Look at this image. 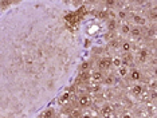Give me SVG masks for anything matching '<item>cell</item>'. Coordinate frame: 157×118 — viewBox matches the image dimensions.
Returning <instances> with one entry per match:
<instances>
[{
  "label": "cell",
  "instance_id": "16",
  "mask_svg": "<svg viewBox=\"0 0 157 118\" xmlns=\"http://www.w3.org/2000/svg\"><path fill=\"white\" fill-rule=\"evenodd\" d=\"M117 16H118V19L120 20H126V18L129 16V14H128L126 11H124V10H120L117 12Z\"/></svg>",
  "mask_w": 157,
  "mask_h": 118
},
{
  "label": "cell",
  "instance_id": "17",
  "mask_svg": "<svg viewBox=\"0 0 157 118\" xmlns=\"http://www.w3.org/2000/svg\"><path fill=\"white\" fill-rule=\"evenodd\" d=\"M112 66H114V67H120L122 66V63H121V58L120 57H115V58H112Z\"/></svg>",
  "mask_w": 157,
  "mask_h": 118
},
{
  "label": "cell",
  "instance_id": "23",
  "mask_svg": "<svg viewBox=\"0 0 157 118\" xmlns=\"http://www.w3.org/2000/svg\"><path fill=\"white\" fill-rule=\"evenodd\" d=\"M109 47H113V48H118V47H120V42H118L117 39L112 40V42L109 43Z\"/></svg>",
  "mask_w": 157,
  "mask_h": 118
},
{
  "label": "cell",
  "instance_id": "3",
  "mask_svg": "<svg viewBox=\"0 0 157 118\" xmlns=\"http://www.w3.org/2000/svg\"><path fill=\"white\" fill-rule=\"evenodd\" d=\"M103 77H105L103 71L98 70V69H97V70H93L92 73H90V79H92L94 83H102Z\"/></svg>",
  "mask_w": 157,
  "mask_h": 118
},
{
  "label": "cell",
  "instance_id": "20",
  "mask_svg": "<svg viewBox=\"0 0 157 118\" xmlns=\"http://www.w3.org/2000/svg\"><path fill=\"white\" fill-rule=\"evenodd\" d=\"M43 117H45V118H52V117H54V110H52V109L46 110L45 114H43Z\"/></svg>",
  "mask_w": 157,
  "mask_h": 118
},
{
  "label": "cell",
  "instance_id": "12",
  "mask_svg": "<svg viewBox=\"0 0 157 118\" xmlns=\"http://www.w3.org/2000/svg\"><path fill=\"white\" fill-rule=\"evenodd\" d=\"M132 62H133V58H132V55L128 52V54H124V57H121V63L122 66H128L129 67L132 64Z\"/></svg>",
  "mask_w": 157,
  "mask_h": 118
},
{
  "label": "cell",
  "instance_id": "1",
  "mask_svg": "<svg viewBox=\"0 0 157 118\" xmlns=\"http://www.w3.org/2000/svg\"><path fill=\"white\" fill-rule=\"evenodd\" d=\"M97 67H98V70H101V71L110 70V67H112V58L103 57L101 59H98V62H97Z\"/></svg>",
  "mask_w": 157,
  "mask_h": 118
},
{
  "label": "cell",
  "instance_id": "11",
  "mask_svg": "<svg viewBox=\"0 0 157 118\" xmlns=\"http://www.w3.org/2000/svg\"><path fill=\"white\" fill-rule=\"evenodd\" d=\"M121 50L124 54H128V52H130V50H132V44L128 40H122V42L120 43V47H118Z\"/></svg>",
  "mask_w": 157,
  "mask_h": 118
},
{
  "label": "cell",
  "instance_id": "2",
  "mask_svg": "<svg viewBox=\"0 0 157 118\" xmlns=\"http://www.w3.org/2000/svg\"><path fill=\"white\" fill-rule=\"evenodd\" d=\"M78 106H79L81 109H87L92 106V98L89 97L87 94H82L78 97Z\"/></svg>",
  "mask_w": 157,
  "mask_h": 118
},
{
  "label": "cell",
  "instance_id": "10",
  "mask_svg": "<svg viewBox=\"0 0 157 118\" xmlns=\"http://www.w3.org/2000/svg\"><path fill=\"white\" fill-rule=\"evenodd\" d=\"M137 58H139L140 62H146V61H148V58H149V51L146 48H141L139 51Z\"/></svg>",
  "mask_w": 157,
  "mask_h": 118
},
{
  "label": "cell",
  "instance_id": "5",
  "mask_svg": "<svg viewBox=\"0 0 157 118\" xmlns=\"http://www.w3.org/2000/svg\"><path fill=\"white\" fill-rule=\"evenodd\" d=\"M101 116L103 118H110L112 117V114L114 113V109H113L112 105H109V103H106V105H103V106L101 107Z\"/></svg>",
  "mask_w": 157,
  "mask_h": 118
},
{
  "label": "cell",
  "instance_id": "4",
  "mask_svg": "<svg viewBox=\"0 0 157 118\" xmlns=\"http://www.w3.org/2000/svg\"><path fill=\"white\" fill-rule=\"evenodd\" d=\"M129 79L132 80V82H134V83H137L139 80H141V78H142V73H141V70L139 69H132L129 71Z\"/></svg>",
  "mask_w": 157,
  "mask_h": 118
},
{
  "label": "cell",
  "instance_id": "18",
  "mask_svg": "<svg viewBox=\"0 0 157 118\" xmlns=\"http://www.w3.org/2000/svg\"><path fill=\"white\" fill-rule=\"evenodd\" d=\"M11 4H12V0H0V8L2 10H5Z\"/></svg>",
  "mask_w": 157,
  "mask_h": 118
},
{
  "label": "cell",
  "instance_id": "25",
  "mask_svg": "<svg viewBox=\"0 0 157 118\" xmlns=\"http://www.w3.org/2000/svg\"><path fill=\"white\" fill-rule=\"evenodd\" d=\"M105 5H106V7H109V8L114 7V5H115V0H105Z\"/></svg>",
  "mask_w": 157,
  "mask_h": 118
},
{
  "label": "cell",
  "instance_id": "19",
  "mask_svg": "<svg viewBox=\"0 0 157 118\" xmlns=\"http://www.w3.org/2000/svg\"><path fill=\"white\" fill-rule=\"evenodd\" d=\"M81 71H89V69H90V63H89V61H85V62H82L81 63Z\"/></svg>",
  "mask_w": 157,
  "mask_h": 118
},
{
  "label": "cell",
  "instance_id": "24",
  "mask_svg": "<svg viewBox=\"0 0 157 118\" xmlns=\"http://www.w3.org/2000/svg\"><path fill=\"white\" fill-rule=\"evenodd\" d=\"M81 116H82L81 110H73L71 111V118H81Z\"/></svg>",
  "mask_w": 157,
  "mask_h": 118
},
{
  "label": "cell",
  "instance_id": "7",
  "mask_svg": "<svg viewBox=\"0 0 157 118\" xmlns=\"http://www.w3.org/2000/svg\"><path fill=\"white\" fill-rule=\"evenodd\" d=\"M132 21L134 23V26H140V27L146 24V19L144 16H141V15H133L132 16Z\"/></svg>",
  "mask_w": 157,
  "mask_h": 118
},
{
  "label": "cell",
  "instance_id": "26",
  "mask_svg": "<svg viewBox=\"0 0 157 118\" xmlns=\"http://www.w3.org/2000/svg\"><path fill=\"white\" fill-rule=\"evenodd\" d=\"M81 118H93L92 114H87V113H82V116H81Z\"/></svg>",
  "mask_w": 157,
  "mask_h": 118
},
{
  "label": "cell",
  "instance_id": "22",
  "mask_svg": "<svg viewBox=\"0 0 157 118\" xmlns=\"http://www.w3.org/2000/svg\"><path fill=\"white\" fill-rule=\"evenodd\" d=\"M99 85H101V83H94L92 87H90V90H92L93 93H98L99 90H101V86H99Z\"/></svg>",
  "mask_w": 157,
  "mask_h": 118
},
{
  "label": "cell",
  "instance_id": "29",
  "mask_svg": "<svg viewBox=\"0 0 157 118\" xmlns=\"http://www.w3.org/2000/svg\"><path fill=\"white\" fill-rule=\"evenodd\" d=\"M126 2H130V0H126Z\"/></svg>",
  "mask_w": 157,
  "mask_h": 118
},
{
  "label": "cell",
  "instance_id": "9",
  "mask_svg": "<svg viewBox=\"0 0 157 118\" xmlns=\"http://www.w3.org/2000/svg\"><path fill=\"white\" fill-rule=\"evenodd\" d=\"M129 71H130V67H128V66H120L117 69L118 77H121V78H126L129 75Z\"/></svg>",
  "mask_w": 157,
  "mask_h": 118
},
{
  "label": "cell",
  "instance_id": "27",
  "mask_svg": "<svg viewBox=\"0 0 157 118\" xmlns=\"http://www.w3.org/2000/svg\"><path fill=\"white\" fill-rule=\"evenodd\" d=\"M121 118H133V117H132L129 113H124V114L121 116Z\"/></svg>",
  "mask_w": 157,
  "mask_h": 118
},
{
  "label": "cell",
  "instance_id": "21",
  "mask_svg": "<svg viewBox=\"0 0 157 118\" xmlns=\"http://www.w3.org/2000/svg\"><path fill=\"white\" fill-rule=\"evenodd\" d=\"M148 16H149L152 20H156V18H157V11H156V8H152V10L149 11V15H148Z\"/></svg>",
  "mask_w": 157,
  "mask_h": 118
},
{
  "label": "cell",
  "instance_id": "15",
  "mask_svg": "<svg viewBox=\"0 0 157 118\" xmlns=\"http://www.w3.org/2000/svg\"><path fill=\"white\" fill-rule=\"evenodd\" d=\"M117 27H118V23H117V20H115V19H112V20L108 21V28H109V31H114Z\"/></svg>",
  "mask_w": 157,
  "mask_h": 118
},
{
  "label": "cell",
  "instance_id": "13",
  "mask_svg": "<svg viewBox=\"0 0 157 118\" xmlns=\"http://www.w3.org/2000/svg\"><path fill=\"white\" fill-rule=\"evenodd\" d=\"M114 82H115L114 75H106V77H103V80H102V83H105L106 86H110Z\"/></svg>",
  "mask_w": 157,
  "mask_h": 118
},
{
  "label": "cell",
  "instance_id": "8",
  "mask_svg": "<svg viewBox=\"0 0 157 118\" xmlns=\"http://www.w3.org/2000/svg\"><path fill=\"white\" fill-rule=\"evenodd\" d=\"M130 91H132V94H133V95L140 97V95H142V93H144V86L140 85V83H134V85L132 86Z\"/></svg>",
  "mask_w": 157,
  "mask_h": 118
},
{
  "label": "cell",
  "instance_id": "28",
  "mask_svg": "<svg viewBox=\"0 0 157 118\" xmlns=\"http://www.w3.org/2000/svg\"><path fill=\"white\" fill-rule=\"evenodd\" d=\"M15 2H18V0H12V3H15Z\"/></svg>",
  "mask_w": 157,
  "mask_h": 118
},
{
  "label": "cell",
  "instance_id": "14",
  "mask_svg": "<svg viewBox=\"0 0 157 118\" xmlns=\"http://www.w3.org/2000/svg\"><path fill=\"white\" fill-rule=\"evenodd\" d=\"M130 28H132V26H130L129 23H124V24H121V32L124 34V35H129Z\"/></svg>",
  "mask_w": 157,
  "mask_h": 118
},
{
  "label": "cell",
  "instance_id": "6",
  "mask_svg": "<svg viewBox=\"0 0 157 118\" xmlns=\"http://www.w3.org/2000/svg\"><path fill=\"white\" fill-rule=\"evenodd\" d=\"M129 35H130L133 39H139V38H141V36H142V28H141L140 26H133V27L130 28Z\"/></svg>",
  "mask_w": 157,
  "mask_h": 118
}]
</instances>
